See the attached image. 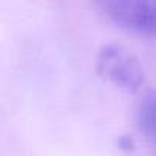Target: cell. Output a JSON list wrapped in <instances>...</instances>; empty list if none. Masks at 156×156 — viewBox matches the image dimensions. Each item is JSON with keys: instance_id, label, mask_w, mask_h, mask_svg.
<instances>
[{"instance_id": "6da1fadb", "label": "cell", "mask_w": 156, "mask_h": 156, "mask_svg": "<svg viewBox=\"0 0 156 156\" xmlns=\"http://www.w3.org/2000/svg\"><path fill=\"white\" fill-rule=\"evenodd\" d=\"M95 69L104 81L127 92H138L145 81V72L139 58L116 43H106L98 49Z\"/></svg>"}, {"instance_id": "7a4b0ae2", "label": "cell", "mask_w": 156, "mask_h": 156, "mask_svg": "<svg viewBox=\"0 0 156 156\" xmlns=\"http://www.w3.org/2000/svg\"><path fill=\"white\" fill-rule=\"evenodd\" d=\"M103 8L112 22L129 31L156 34V0H113Z\"/></svg>"}, {"instance_id": "3957f363", "label": "cell", "mask_w": 156, "mask_h": 156, "mask_svg": "<svg viewBox=\"0 0 156 156\" xmlns=\"http://www.w3.org/2000/svg\"><path fill=\"white\" fill-rule=\"evenodd\" d=\"M138 126L150 139L156 141V90L148 92L138 107Z\"/></svg>"}, {"instance_id": "277c9868", "label": "cell", "mask_w": 156, "mask_h": 156, "mask_svg": "<svg viewBox=\"0 0 156 156\" xmlns=\"http://www.w3.org/2000/svg\"><path fill=\"white\" fill-rule=\"evenodd\" d=\"M119 147L121 148H126V150H132L133 148V142H132V139L129 136H122L119 139Z\"/></svg>"}]
</instances>
